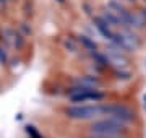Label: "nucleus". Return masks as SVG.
<instances>
[{
    "label": "nucleus",
    "instance_id": "f257e3e1",
    "mask_svg": "<svg viewBox=\"0 0 146 138\" xmlns=\"http://www.w3.org/2000/svg\"><path fill=\"white\" fill-rule=\"evenodd\" d=\"M88 135L102 138H127L130 135L128 125L119 122L110 117H101L98 120H93L88 127Z\"/></svg>",
    "mask_w": 146,
    "mask_h": 138
},
{
    "label": "nucleus",
    "instance_id": "f03ea898",
    "mask_svg": "<svg viewBox=\"0 0 146 138\" xmlns=\"http://www.w3.org/2000/svg\"><path fill=\"white\" fill-rule=\"evenodd\" d=\"M63 115L75 122H93L104 117L102 104H72L63 109Z\"/></svg>",
    "mask_w": 146,
    "mask_h": 138
},
{
    "label": "nucleus",
    "instance_id": "7ed1b4c3",
    "mask_svg": "<svg viewBox=\"0 0 146 138\" xmlns=\"http://www.w3.org/2000/svg\"><path fill=\"white\" fill-rule=\"evenodd\" d=\"M104 107V117H110V119H115L119 122L125 123V125H130V123L136 122V112L131 109V107L125 106V104H119V102H114V104H102Z\"/></svg>",
    "mask_w": 146,
    "mask_h": 138
},
{
    "label": "nucleus",
    "instance_id": "20e7f679",
    "mask_svg": "<svg viewBox=\"0 0 146 138\" xmlns=\"http://www.w3.org/2000/svg\"><path fill=\"white\" fill-rule=\"evenodd\" d=\"M72 104H99L106 99V94L99 90H84L73 96H68Z\"/></svg>",
    "mask_w": 146,
    "mask_h": 138
},
{
    "label": "nucleus",
    "instance_id": "39448f33",
    "mask_svg": "<svg viewBox=\"0 0 146 138\" xmlns=\"http://www.w3.org/2000/svg\"><path fill=\"white\" fill-rule=\"evenodd\" d=\"M75 86L83 88V90H99L101 86H102V81H101L98 76L86 75V76H78V78L75 80Z\"/></svg>",
    "mask_w": 146,
    "mask_h": 138
},
{
    "label": "nucleus",
    "instance_id": "423d86ee",
    "mask_svg": "<svg viewBox=\"0 0 146 138\" xmlns=\"http://www.w3.org/2000/svg\"><path fill=\"white\" fill-rule=\"evenodd\" d=\"M94 26H96V29L99 31V34L104 37V39H107V41L112 39V34H114V33H112L110 26L101 18V16H96V18H94Z\"/></svg>",
    "mask_w": 146,
    "mask_h": 138
},
{
    "label": "nucleus",
    "instance_id": "0eeeda50",
    "mask_svg": "<svg viewBox=\"0 0 146 138\" xmlns=\"http://www.w3.org/2000/svg\"><path fill=\"white\" fill-rule=\"evenodd\" d=\"M101 18H102V20H104L110 28H115V26H122V28H123V25H122V21H120V18L117 15H114L112 11H109V10H106Z\"/></svg>",
    "mask_w": 146,
    "mask_h": 138
},
{
    "label": "nucleus",
    "instance_id": "6e6552de",
    "mask_svg": "<svg viewBox=\"0 0 146 138\" xmlns=\"http://www.w3.org/2000/svg\"><path fill=\"white\" fill-rule=\"evenodd\" d=\"M8 36H11V41H13V46L16 47V50H20V49L25 47V37L21 36L20 33L16 31H7Z\"/></svg>",
    "mask_w": 146,
    "mask_h": 138
},
{
    "label": "nucleus",
    "instance_id": "1a4fd4ad",
    "mask_svg": "<svg viewBox=\"0 0 146 138\" xmlns=\"http://www.w3.org/2000/svg\"><path fill=\"white\" fill-rule=\"evenodd\" d=\"M78 41L83 44L86 49H88L89 52H93V50H98V44L94 42V41H93V39H91L89 36H83V34H81V36H78Z\"/></svg>",
    "mask_w": 146,
    "mask_h": 138
},
{
    "label": "nucleus",
    "instance_id": "9d476101",
    "mask_svg": "<svg viewBox=\"0 0 146 138\" xmlns=\"http://www.w3.org/2000/svg\"><path fill=\"white\" fill-rule=\"evenodd\" d=\"M25 133H26L29 138H44V135L39 132V128L34 127L33 123H26V125H25Z\"/></svg>",
    "mask_w": 146,
    "mask_h": 138
},
{
    "label": "nucleus",
    "instance_id": "9b49d317",
    "mask_svg": "<svg viewBox=\"0 0 146 138\" xmlns=\"http://www.w3.org/2000/svg\"><path fill=\"white\" fill-rule=\"evenodd\" d=\"M89 54L93 55V58L101 65V67H109V60H107V57H106L104 54H99L98 50H93V52H89Z\"/></svg>",
    "mask_w": 146,
    "mask_h": 138
},
{
    "label": "nucleus",
    "instance_id": "f8f14e48",
    "mask_svg": "<svg viewBox=\"0 0 146 138\" xmlns=\"http://www.w3.org/2000/svg\"><path fill=\"white\" fill-rule=\"evenodd\" d=\"M115 75H117V78H119V80H123V81H127V80H130V78H131V73H130V72H127V70H117Z\"/></svg>",
    "mask_w": 146,
    "mask_h": 138
},
{
    "label": "nucleus",
    "instance_id": "ddd939ff",
    "mask_svg": "<svg viewBox=\"0 0 146 138\" xmlns=\"http://www.w3.org/2000/svg\"><path fill=\"white\" fill-rule=\"evenodd\" d=\"M0 64L2 65H8V52L0 46Z\"/></svg>",
    "mask_w": 146,
    "mask_h": 138
},
{
    "label": "nucleus",
    "instance_id": "4468645a",
    "mask_svg": "<svg viewBox=\"0 0 146 138\" xmlns=\"http://www.w3.org/2000/svg\"><path fill=\"white\" fill-rule=\"evenodd\" d=\"M65 47L70 49V52H76L78 47H76V44L73 42V41H65Z\"/></svg>",
    "mask_w": 146,
    "mask_h": 138
},
{
    "label": "nucleus",
    "instance_id": "2eb2a0df",
    "mask_svg": "<svg viewBox=\"0 0 146 138\" xmlns=\"http://www.w3.org/2000/svg\"><path fill=\"white\" fill-rule=\"evenodd\" d=\"M141 11V20L146 23V8H143V10H140Z\"/></svg>",
    "mask_w": 146,
    "mask_h": 138
},
{
    "label": "nucleus",
    "instance_id": "dca6fc26",
    "mask_svg": "<svg viewBox=\"0 0 146 138\" xmlns=\"http://www.w3.org/2000/svg\"><path fill=\"white\" fill-rule=\"evenodd\" d=\"M23 29H25V31H26V33H31V28H28L26 25H23Z\"/></svg>",
    "mask_w": 146,
    "mask_h": 138
},
{
    "label": "nucleus",
    "instance_id": "f3484780",
    "mask_svg": "<svg viewBox=\"0 0 146 138\" xmlns=\"http://www.w3.org/2000/svg\"><path fill=\"white\" fill-rule=\"evenodd\" d=\"M143 107H145V111H146V94L143 96Z\"/></svg>",
    "mask_w": 146,
    "mask_h": 138
},
{
    "label": "nucleus",
    "instance_id": "a211bd4d",
    "mask_svg": "<svg viewBox=\"0 0 146 138\" xmlns=\"http://www.w3.org/2000/svg\"><path fill=\"white\" fill-rule=\"evenodd\" d=\"M86 138H102V137H93V135H88Z\"/></svg>",
    "mask_w": 146,
    "mask_h": 138
},
{
    "label": "nucleus",
    "instance_id": "6ab92c4d",
    "mask_svg": "<svg viewBox=\"0 0 146 138\" xmlns=\"http://www.w3.org/2000/svg\"><path fill=\"white\" fill-rule=\"evenodd\" d=\"M57 2H60V3H63V2H65V0H57Z\"/></svg>",
    "mask_w": 146,
    "mask_h": 138
},
{
    "label": "nucleus",
    "instance_id": "aec40b11",
    "mask_svg": "<svg viewBox=\"0 0 146 138\" xmlns=\"http://www.w3.org/2000/svg\"><path fill=\"white\" fill-rule=\"evenodd\" d=\"M128 2H135V0H128Z\"/></svg>",
    "mask_w": 146,
    "mask_h": 138
}]
</instances>
